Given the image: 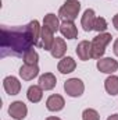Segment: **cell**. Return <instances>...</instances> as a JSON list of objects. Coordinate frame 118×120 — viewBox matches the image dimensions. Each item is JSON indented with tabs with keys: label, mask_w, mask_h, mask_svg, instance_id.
<instances>
[{
	"label": "cell",
	"mask_w": 118,
	"mask_h": 120,
	"mask_svg": "<svg viewBox=\"0 0 118 120\" xmlns=\"http://www.w3.org/2000/svg\"><path fill=\"white\" fill-rule=\"evenodd\" d=\"M96 14H94V10L93 8H86L82 18H81V25L82 28L86 31V32H90V31L94 28V21H96Z\"/></svg>",
	"instance_id": "obj_11"
},
{
	"label": "cell",
	"mask_w": 118,
	"mask_h": 120,
	"mask_svg": "<svg viewBox=\"0 0 118 120\" xmlns=\"http://www.w3.org/2000/svg\"><path fill=\"white\" fill-rule=\"evenodd\" d=\"M27 98L32 103H38L43 98V90L40 85H31L27 91Z\"/></svg>",
	"instance_id": "obj_17"
},
{
	"label": "cell",
	"mask_w": 118,
	"mask_h": 120,
	"mask_svg": "<svg viewBox=\"0 0 118 120\" xmlns=\"http://www.w3.org/2000/svg\"><path fill=\"white\" fill-rule=\"evenodd\" d=\"M64 91L71 98H78L83 94L85 84L81 78H69L64 82Z\"/></svg>",
	"instance_id": "obj_4"
},
{
	"label": "cell",
	"mask_w": 118,
	"mask_h": 120,
	"mask_svg": "<svg viewBox=\"0 0 118 120\" xmlns=\"http://www.w3.org/2000/svg\"><path fill=\"white\" fill-rule=\"evenodd\" d=\"M75 68H76V61L69 56L62 57L57 64V70L61 74H69V73L75 71Z\"/></svg>",
	"instance_id": "obj_16"
},
{
	"label": "cell",
	"mask_w": 118,
	"mask_h": 120,
	"mask_svg": "<svg viewBox=\"0 0 118 120\" xmlns=\"http://www.w3.org/2000/svg\"><path fill=\"white\" fill-rule=\"evenodd\" d=\"M54 32L50 30L49 27L43 25L42 32H40V41H39V48H42L43 50H52V46L54 43Z\"/></svg>",
	"instance_id": "obj_7"
},
{
	"label": "cell",
	"mask_w": 118,
	"mask_h": 120,
	"mask_svg": "<svg viewBox=\"0 0 118 120\" xmlns=\"http://www.w3.org/2000/svg\"><path fill=\"white\" fill-rule=\"evenodd\" d=\"M113 50H114V53L118 56V38L114 41V45H113Z\"/></svg>",
	"instance_id": "obj_24"
},
{
	"label": "cell",
	"mask_w": 118,
	"mask_h": 120,
	"mask_svg": "<svg viewBox=\"0 0 118 120\" xmlns=\"http://www.w3.org/2000/svg\"><path fill=\"white\" fill-rule=\"evenodd\" d=\"M43 25L49 27L53 32H57V31H60V25H61V24H60V18L56 14L49 13V14H46L45 18H43Z\"/></svg>",
	"instance_id": "obj_19"
},
{
	"label": "cell",
	"mask_w": 118,
	"mask_h": 120,
	"mask_svg": "<svg viewBox=\"0 0 118 120\" xmlns=\"http://www.w3.org/2000/svg\"><path fill=\"white\" fill-rule=\"evenodd\" d=\"M104 90L108 95L115 96L118 95V77L117 75H108L104 81Z\"/></svg>",
	"instance_id": "obj_18"
},
{
	"label": "cell",
	"mask_w": 118,
	"mask_h": 120,
	"mask_svg": "<svg viewBox=\"0 0 118 120\" xmlns=\"http://www.w3.org/2000/svg\"><path fill=\"white\" fill-rule=\"evenodd\" d=\"M46 120H61L60 117H57V116H50V117H47Z\"/></svg>",
	"instance_id": "obj_26"
},
{
	"label": "cell",
	"mask_w": 118,
	"mask_h": 120,
	"mask_svg": "<svg viewBox=\"0 0 118 120\" xmlns=\"http://www.w3.org/2000/svg\"><path fill=\"white\" fill-rule=\"evenodd\" d=\"M113 25H114V28L118 31V13L114 15V18H113Z\"/></svg>",
	"instance_id": "obj_23"
},
{
	"label": "cell",
	"mask_w": 118,
	"mask_h": 120,
	"mask_svg": "<svg viewBox=\"0 0 118 120\" xmlns=\"http://www.w3.org/2000/svg\"><path fill=\"white\" fill-rule=\"evenodd\" d=\"M42 27L38 20L31 21L24 27H6L1 25L0 50L1 57L13 56L22 57L32 46L39 45Z\"/></svg>",
	"instance_id": "obj_1"
},
{
	"label": "cell",
	"mask_w": 118,
	"mask_h": 120,
	"mask_svg": "<svg viewBox=\"0 0 118 120\" xmlns=\"http://www.w3.org/2000/svg\"><path fill=\"white\" fill-rule=\"evenodd\" d=\"M97 70L100 73L104 74H114L118 70V61L113 57H101L100 60H97Z\"/></svg>",
	"instance_id": "obj_6"
},
{
	"label": "cell",
	"mask_w": 118,
	"mask_h": 120,
	"mask_svg": "<svg viewBox=\"0 0 118 120\" xmlns=\"http://www.w3.org/2000/svg\"><path fill=\"white\" fill-rule=\"evenodd\" d=\"M18 73L24 81H31L39 75V67H38V64H33V66L32 64H24V66H21Z\"/></svg>",
	"instance_id": "obj_10"
},
{
	"label": "cell",
	"mask_w": 118,
	"mask_h": 120,
	"mask_svg": "<svg viewBox=\"0 0 118 120\" xmlns=\"http://www.w3.org/2000/svg\"><path fill=\"white\" fill-rule=\"evenodd\" d=\"M22 59H24V63L25 64H38V61H39V55H38V52L35 50V49H29L24 56H22Z\"/></svg>",
	"instance_id": "obj_20"
},
{
	"label": "cell",
	"mask_w": 118,
	"mask_h": 120,
	"mask_svg": "<svg viewBox=\"0 0 118 120\" xmlns=\"http://www.w3.org/2000/svg\"><path fill=\"white\" fill-rule=\"evenodd\" d=\"M8 115L15 120H24L28 115V108L22 101H15L8 108Z\"/></svg>",
	"instance_id": "obj_5"
},
{
	"label": "cell",
	"mask_w": 118,
	"mask_h": 120,
	"mask_svg": "<svg viewBox=\"0 0 118 120\" xmlns=\"http://www.w3.org/2000/svg\"><path fill=\"white\" fill-rule=\"evenodd\" d=\"M107 120H118V113H115V115H111V116H108V117H107Z\"/></svg>",
	"instance_id": "obj_25"
},
{
	"label": "cell",
	"mask_w": 118,
	"mask_h": 120,
	"mask_svg": "<svg viewBox=\"0 0 118 120\" xmlns=\"http://www.w3.org/2000/svg\"><path fill=\"white\" fill-rule=\"evenodd\" d=\"M65 52H67V43H65V41L62 38H57L56 36L54 43H53L52 50H50L52 56L54 59H62L64 55H65Z\"/></svg>",
	"instance_id": "obj_15"
},
{
	"label": "cell",
	"mask_w": 118,
	"mask_h": 120,
	"mask_svg": "<svg viewBox=\"0 0 118 120\" xmlns=\"http://www.w3.org/2000/svg\"><path fill=\"white\" fill-rule=\"evenodd\" d=\"M81 11V3L78 0H65L59 10V18L62 21H75Z\"/></svg>",
	"instance_id": "obj_3"
},
{
	"label": "cell",
	"mask_w": 118,
	"mask_h": 120,
	"mask_svg": "<svg viewBox=\"0 0 118 120\" xmlns=\"http://www.w3.org/2000/svg\"><path fill=\"white\" fill-rule=\"evenodd\" d=\"M107 27H108V25H107L106 18H104V17H97L96 21H94V28H93V30L97 31L99 34H101V32H106Z\"/></svg>",
	"instance_id": "obj_22"
},
{
	"label": "cell",
	"mask_w": 118,
	"mask_h": 120,
	"mask_svg": "<svg viewBox=\"0 0 118 120\" xmlns=\"http://www.w3.org/2000/svg\"><path fill=\"white\" fill-rule=\"evenodd\" d=\"M76 55L82 61H88V60L93 59V56H92V43L89 41L79 42L78 46H76Z\"/></svg>",
	"instance_id": "obj_12"
},
{
	"label": "cell",
	"mask_w": 118,
	"mask_h": 120,
	"mask_svg": "<svg viewBox=\"0 0 118 120\" xmlns=\"http://www.w3.org/2000/svg\"><path fill=\"white\" fill-rule=\"evenodd\" d=\"M60 32L67 39H75L78 36V28L72 21H62L60 25Z\"/></svg>",
	"instance_id": "obj_14"
},
{
	"label": "cell",
	"mask_w": 118,
	"mask_h": 120,
	"mask_svg": "<svg viewBox=\"0 0 118 120\" xmlns=\"http://www.w3.org/2000/svg\"><path fill=\"white\" fill-rule=\"evenodd\" d=\"M111 38H113L111 34H108V32H101V34H99L97 36H94V38L92 39L90 43H92V56H93V59L100 60L103 57L107 45L111 42Z\"/></svg>",
	"instance_id": "obj_2"
},
{
	"label": "cell",
	"mask_w": 118,
	"mask_h": 120,
	"mask_svg": "<svg viewBox=\"0 0 118 120\" xmlns=\"http://www.w3.org/2000/svg\"><path fill=\"white\" fill-rule=\"evenodd\" d=\"M82 120H100V116L96 109L88 108L82 112Z\"/></svg>",
	"instance_id": "obj_21"
},
{
	"label": "cell",
	"mask_w": 118,
	"mask_h": 120,
	"mask_svg": "<svg viewBox=\"0 0 118 120\" xmlns=\"http://www.w3.org/2000/svg\"><path fill=\"white\" fill-rule=\"evenodd\" d=\"M3 88L8 95H18L21 91V82L18 81L17 77L8 75L3 80Z\"/></svg>",
	"instance_id": "obj_8"
},
{
	"label": "cell",
	"mask_w": 118,
	"mask_h": 120,
	"mask_svg": "<svg viewBox=\"0 0 118 120\" xmlns=\"http://www.w3.org/2000/svg\"><path fill=\"white\" fill-rule=\"evenodd\" d=\"M38 82H39L38 85H40L43 91H52L57 84V78L53 73H45L39 77Z\"/></svg>",
	"instance_id": "obj_13"
},
{
	"label": "cell",
	"mask_w": 118,
	"mask_h": 120,
	"mask_svg": "<svg viewBox=\"0 0 118 120\" xmlns=\"http://www.w3.org/2000/svg\"><path fill=\"white\" fill-rule=\"evenodd\" d=\"M64 106H65V101H64V98L61 95H59V94L50 95L46 99V108L50 112H60V110L64 109Z\"/></svg>",
	"instance_id": "obj_9"
}]
</instances>
